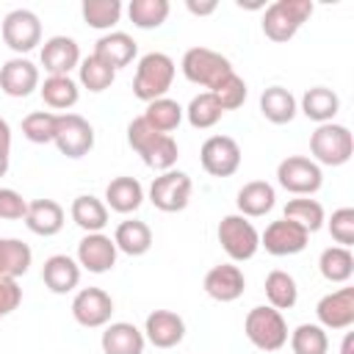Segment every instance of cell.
I'll return each mask as SVG.
<instances>
[{
	"instance_id": "cell-1",
	"label": "cell",
	"mask_w": 354,
	"mask_h": 354,
	"mask_svg": "<svg viewBox=\"0 0 354 354\" xmlns=\"http://www.w3.org/2000/svg\"><path fill=\"white\" fill-rule=\"evenodd\" d=\"M127 144L141 155L144 166L155 169V171H169L174 169L177 158H180V149H177V141L166 133H158L147 124L144 116H136L130 124H127Z\"/></svg>"
},
{
	"instance_id": "cell-2",
	"label": "cell",
	"mask_w": 354,
	"mask_h": 354,
	"mask_svg": "<svg viewBox=\"0 0 354 354\" xmlns=\"http://www.w3.org/2000/svg\"><path fill=\"white\" fill-rule=\"evenodd\" d=\"M174 75H177V66H174V61L166 53H158V50L155 53H147V55L138 58L136 77H133V94L141 102L160 100L171 88Z\"/></svg>"
},
{
	"instance_id": "cell-3",
	"label": "cell",
	"mask_w": 354,
	"mask_h": 354,
	"mask_svg": "<svg viewBox=\"0 0 354 354\" xmlns=\"http://www.w3.org/2000/svg\"><path fill=\"white\" fill-rule=\"evenodd\" d=\"M313 0H277L263 11V33L266 39L285 44L290 41L301 25L313 17Z\"/></svg>"
},
{
	"instance_id": "cell-4",
	"label": "cell",
	"mask_w": 354,
	"mask_h": 354,
	"mask_svg": "<svg viewBox=\"0 0 354 354\" xmlns=\"http://www.w3.org/2000/svg\"><path fill=\"white\" fill-rule=\"evenodd\" d=\"M243 332L249 337V343L260 351H279L288 343V324L285 315L268 304L252 307L243 318Z\"/></svg>"
},
{
	"instance_id": "cell-5",
	"label": "cell",
	"mask_w": 354,
	"mask_h": 354,
	"mask_svg": "<svg viewBox=\"0 0 354 354\" xmlns=\"http://www.w3.org/2000/svg\"><path fill=\"white\" fill-rule=\"evenodd\" d=\"M310 152L318 166H343L354 155V136L346 124H318L310 136Z\"/></svg>"
},
{
	"instance_id": "cell-6",
	"label": "cell",
	"mask_w": 354,
	"mask_h": 354,
	"mask_svg": "<svg viewBox=\"0 0 354 354\" xmlns=\"http://www.w3.org/2000/svg\"><path fill=\"white\" fill-rule=\"evenodd\" d=\"M180 69H183L185 80H191V83H196V86H202L207 91H213L230 72H235L230 58L216 53V50H210V47H191V50H185V55L180 61Z\"/></svg>"
},
{
	"instance_id": "cell-7",
	"label": "cell",
	"mask_w": 354,
	"mask_h": 354,
	"mask_svg": "<svg viewBox=\"0 0 354 354\" xmlns=\"http://www.w3.org/2000/svg\"><path fill=\"white\" fill-rule=\"evenodd\" d=\"M216 235H218V243H221V249L227 252V257H230L232 263H246V260H252V257L257 254V249H260V232H257L254 224H252L246 216H241V213L224 216V218L218 221Z\"/></svg>"
},
{
	"instance_id": "cell-8",
	"label": "cell",
	"mask_w": 354,
	"mask_h": 354,
	"mask_svg": "<svg viewBox=\"0 0 354 354\" xmlns=\"http://www.w3.org/2000/svg\"><path fill=\"white\" fill-rule=\"evenodd\" d=\"M277 183L296 196H313L324 185V171L313 158L304 155H288L277 166Z\"/></svg>"
},
{
	"instance_id": "cell-9",
	"label": "cell",
	"mask_w": 354,
	"mask_h": 354,
	"mask_svg": "<svg viewBox=\"0 0 354 354\" xmlns=\"http://www.w3.org/2000/svg\"><path fill=\"white\" fill-rule=\"evenodd\" d=\"M53 144L58 147L61 155L77 160V158H83L94 149V127L80 113H58Z\"/></svg>"
},
{
	"instance_id": "cell-10",
	"label": "cell",
	"mask_w": 354,
	"mask_h": 354,
	"mask_svg": "<svg viewBox=\"0 0 354 354\" xmlns=\"http://www.w3.org/2000/svg\"><path fill=\"white\" fill-rule=\"evenodd\" d=\"M191 191H194V183L185 171H160V177L152 180L149 185V202L163 210V213H180L188 207L191 202Z\"/></svg>"
},
{
	"instance_id": "cell-11",
	"label": "cell",
	"mask_w": 354,
	"mask_h": 354,
	"mask_svg": "<svg viewBox=\"0 0 354 354\" xmlns=\"http://www.w3.org/2000/svg\"><path fill=\"white\" fill-rule=\"evenodd\" d=\"M0 33L6 47H11L17 55H25L36 44H41V19L30 8H14L6 14Z\"/></svg>"
},
{
	"instance_id": "cell-12",
	"label": "cell",
	"mask_w": 354,
	"mask_h": 354,
	"mask_svg": "<svg viewBox=\"0 0 354 354\" xmlns=\"http://www.w3.org/2000/svg\"><path fill=\"white\" fill-rule=\"evenodd\" d=\"M199 160L210 177H232L241 169V147L230 136H210L199 149Z\"/></svg>"
},
{
	"instance_id": "cell-13",
	"label": "cell",
	"mask_w": 354,
	"mask_h": 354,
	"mask_svg": "<svg viewBox=\"0 0 354 354\" xmlns=\"http://www.w3.org/2000/svg\"><path fill=\"white\" fill-rule=\"evenodd\" d=\"M113 315V299L102 288H83L72 299V318L86 329L108 326Z\"/></svg>"
},
{
	"instance_id": "cell-14",
	"label": "cell",
	"mask_w": 354,
	"mask_h": 354,
	"mask_svg": "<svg viewBox=\"0 0 354 354\" xmlns=\"http://www.w3.org/2000/svg\"><path fill=\"white\" fill-rule=\"evenodd\" d=\"M307 241H310V232L301 230L299 224L288 221V218H279V221H271L266 227V232L260 235V246L274 254V257H290V254H299L307 249Z\"/></svg>"
},
{
	"instance_id": "cell-15",
	"label": "cell",
	"mask_w": 354,
	"mask_h": 354,
	"mask_svg": "<svg viewBox=\"0 0 354 354\" xmlns=\"http://www.w3.org/2000/svg\"><path fill=\"white\" fill-rule=\"evenodd\" d=\"M116 243L105 232H86L83 241L77 243V266L86 268L88 274H105L116 266Z\"/></svg>"
},
{
	"instance_id": "cell-16",
	"label": "cell",
	"mask_w": 354,
	"mask_h": 354,
	"mask_svg": "<svg viewBox=\"0 0 354 354\" xmlns=\"http://www.w3.org/2000/svg\"><path fill=\"white\" fill-rule=\"evenodd\" d=\"M205 293L213 299V301H221V304H227V301H235V299H241L243 296V290H246V277H243V271H241V266H235V263H218V266H213L207 274H205Z\"/></svg>"
},
{
	"instance_id": "cell-17",
	"label": "cell",
	"mask_w": 354,
	"mask_h": 354,
	"mask_svg": "<svg viewBox=\"0 0 354 354\" xmlns=\"http://www.w3.org/2000/svg\"><path fill=\"white\" fill-rule=\"evenodd\" d=\"M318 326L324 329H348L354 324V288H337L315 304Z\"/></svg>"
},
{
	"instance_id": "cell-18",
	"label": "cell",
	"mask_w": 354,
	"mask_h": 354,
	"mask_svg": "<svg viewBox=\"0 0 354 354\" xmlns=\"http://www.w3.org/2000/svg\"><path fill=\"white\" fill-rule=\"evenodd\" d=\"M144 337L155 348H174L185 337V321L174 310H152L144 321Z\"/></svg>"
},
{
	"instance_id": "cell-19",
	"label": "cell",
	"mask_w": 354,
	"mask_h": 354,
	"mask_svg": "<svg viewBox=\"0 0 354 354\" xmlns=\"http://www.w3.org/2000/svg\"><path fill=\"white\" fill-rule=\"evenodd\" d=\"M0 88H3V94L17 97V100L33 94L39 88V66L22 55L8 58L0 66Z\"/></svg>"
},
{
	"instance_id": "cell-20",
	"label": "cell",
	"mask_w": 354,
	"mask_h": 354,
	"mask_svg": "<svg viewBox=\"0 0 354 354\" xmlns=\"http://www.w3.org/2000/svg\"><path fill=\"white\" fill-rule=\"evenodd\" d=\"M41 66L47 75H69L80 66V47L72 36H50L41 47Z\"/></svg>"
},
{
	"instance_id": "cell-21",
	"label": "cell",
	"mask_w": 354,
	"mask_h": 354,
	"mask_svg": "<svg viewBox=\"0 0 354 354\" xmlns=\"http://www.w3.org/2000/svg\"><path fill=\"white\" fill-rule=\"evenodd\" d=\"M136 53H138L136 39H133V36H127V33H122V30L102 33V36L97 39V44H94V55H97L100 61H105L113 72H119V69L130 66V64H133V58H136Z\"/></svg>"
},
{
	"instance_id": "cell-22",
	"label": "cell",
	"mask_w": 354,
	"mask_h": 354,
	"mask_svg": "<svg viewBox=\"0 0 354 354\" xmlns=\"http://www.w3.org/2000/svg\"><path fill=\"white\" fill-rule=\"evenodd\" d=\"M64 218H66V213L55 199H33V202H28V213L22 221L33 235L53 238L64 230Z\"/></svg>"
},
{
	"instance_id": "cell-23",
	"label": "cell",
	"mask_w": 354,
	"mask_h": 354,
	"mask_svg": "<svg viewBox=\"0 0 354 354\" xmlns=\"http://www.w3.org/2000/svg\"><path fill=\"white\" fill-rule=\"evenodd\" d=\"M102 354H144L147 337L144 332L130 321H113L105 326L100 337Z\"/></svg>"
},
{
	"instance_id": "cell-24",
	"label": "cell",
	"mask_w": 354,
	"mask_h": 354,
	"mask_svg": "<svg viewBox=\"0 0 354 354\" xmlns=\"http://www.w3.org/2000/svg\"><path fill=\"white\" fill-rule=\"evenodd\" d=\"M41 279H44V285H47L53 293H58V296L72 293V290L80 285V266H77V260L69 257V254H53V257H47L44 266H41Z\"/></svg>"
},
{
	"instance_id": "cell-25",
	"label": "cell",
	"mask_w": 354,
	"mask_h": 354,
	"mask_svg": "<svg viewBox=\"0 0 354 354\" xmlns=\"http://www.w3.org/2000/svg\"><path fill=\"white\" fill-rule=\"evenodd\" d=\"M235 205H238V213L246 216V218H260L266 216L274 205H277V191L271 183L266 180H252L246 183L238 196H235Z\"/></svg>"
},
{
	"instance_id": "cell-26",
	"label": "cell",
	"mask_w": 354,
	"mask_h": 354,
	"mask_svg": "<svg viewBox=\"0 0 354 354\" xmlns=\"http://www.w3.org/2000/svg\"><path fill=\"white\" fill-rule=\"evenodd\" d=\"M144 202V188L136 177H113L105 188V207L113 213H136Z\"/></svg>"
},
{
	"instance_id": "cell-27",
	"label": "cell",
	"mask_w": 354,
	"mask_h": 354,
	"mask_svg": "<svg viewBox=\"0 0 354 354\" xmlns=\"http://www.w3.org/2000/svg\"><path fill=\"white\" fill-rule=\"evenodd\" d=\"M260 113L271 122V124H288L296 119L299 113V102L296 97L285 88V86H268L260 94Z\"/></svg>"
},
{
	"instance_id": "cell-28",
	"label": "cell",
	"mask_w": 354,
	"mask_h": 354,
	"mask_svg": "<svg viewBox=\"0 0 354 354\" xmlns=\"http://www.w3.org/2000/svg\"><path fill=\"white\" fill-rule=\"evenodd\" d=\"M299 111H301L307 119H313V122H318V124H326V122H332V119L337 116V111H340V97H337L332 88H326V86H313V88H307V91L301 94Z\"/></svg>"
},
{
	"instance_id": "cell-29",
	"label": "cell",
	"mask_w": 354,
	"mask_h": 354,
	"mask_svg": "<svg viewBox=\"0 0 354 354\" xmlns=\"http://www.w3.org/2000/svg\"><path fill=\"white\" fill-rule=\"evenodd\" d=\"M113 243H116L119 252H124L130 257H141L152 249V230H149L147 221L124 218L113 232Z\"/></svg>"
},
{
	"instance_id": "cell-30",
	"label": "cell",
	"mask_w": 354,
	"mask_h": 354,
	"mask_svg": "<svg viewBox=\"0 0 354 354\" xmlns=\"http://www.w3.org/2000/svg\"><path fill=\"white\" fill-rule=\"evenodd\" d=\"M72 221L83 230V232H102L108 224V207L102 199L91 196V194H80L75 196L72 207H69Z\"/></svg>"
},
{
	"instance_id": "cell-31",
	"label": "cell",
	"mask_w": 354,
	"mask_h": 354,
	"mask_svg": "<svg viewBox=\"0 0 354 354\" xmlns=\"http://www.w3.org/2000/svg\"><path fill=\"white\" fill-rule=\"evenodd\" d=\"M39 91H41L44 105H50L53 111H66L69 113V108L80 100V88L69 75H47L44 83L39 86Z\"/></svg>"
},
{
	"instance_id": "cell-32",
	"label": "cell",
	"mask_w": 354,
	"mask_h": 354,
	"mask_svg": "<svg viewBox=\"0 0 354 354\" xmlns=\"http://www.w3.org/2000/svg\"><path fill=\"white\" fill-rule=\"evenodd\" d=\"M318 271L326 282L346 285L354 274V254L346 246H326L318 257Z\"/></svg>"
},
{
	"instance_id": "cell-33",
	"label": "cell",
	"mask_w": 354,
	"mask_h": 354,
	"mask_svg": "<svg viewBox=\"0 0 354 354\" xmlns=\"http://www.w3.org/2000/svg\"><path fill=\"white\" fill-rule=\"evenodd\" d=\"M33 263V252L25 241L19 238H0V277L8 279H19L22 274H28Z\"/></svg>"
},
{
	"instance_id": "cell-34",
	"label": "cell",
	"mask_w": 354,
	"mask_h": 354,
	"mask_svg": "<svg viewBox=\"0 0 354 354\" xmlns=\"http://www.w3.org/2000/svg\"><path fill=\"white\" fill-rule=\"evenodd\" d=\"M141 116L147 119V124H149L152 130L171 136V130L180 127L185 111H183V105H180L177 100H171V97H160V100L147 102V111H144Z\"/></svg>"
},
{
	"instance_id": "cell-35",
	"label": "cell",
	"mask_w": 354,
	"mask_h": 354,
	"mask_svg": "<svg viewBox=\"0 0 354 354\" xmlns=\"http://www.w3.org/2000/svg\"><path fill=\"white\" fill-rule=\"evenodd\" d=\"M266 299H268V307L274 310H290L296 301H299V288H296V279L282 271V268H274L268 277H266Z\"/></svg>"
},
{
	"instance_id": "cell-36",
	"label": "cell",
	"mask_w": 354,
	"mask_h": 354,
	"mask_svg": "<svg viewBox=\"0 0 354 354\" xmlns=\"http://www.w3.org/2000/svg\"><path fill=\"white\" fill-rule=\"evenodd\" d=\"M282 218L299 224V227L307 230V232H318V230L324 227V221H326L321 202H318V199H310V196H296V199H290V202L285 205Z\"/></svg>"
},
{
	"instance_id": "cell-37",
	"label": "cell",
	"mask_w": 354,
	"mask_h": 354,
	"mask_svg": "<svg viewBox=\"0 0 354 354\" xmlns=\"http://www.w3.org/2000/svg\"><path fill=\"white\" fill-rule=\"evenodd\" d=\"M169 0H130L127 6V17L136 28L141 30H155L169 19Z\"/></svg>"
},
{
	"instance_id": "cell-38",
	"label": "cell",
	"mask_w": 354,
	"mask_h": 354,
	"mask_svg": "<svg viewBox=\"0 0 354 354\" xmlns=\"http://www.w3.org/2000/svg\"><path fill=\"white\" fill-rule=\"evenodd\" d=\"M183 111H185L188 124H191V127H196V130H210V127H216V124H218V119L224 116V111H221L218 100H216L210 91L196 94V97L188 102V108H183Z\"/></svg>"
},
{
	"instance_id": "cell-39",
	"label": "cell",
	"mask_w": 354,
	"mask_h": 354,
	"mask_svg": "<svg viewBox=\"0 0 354 354\" xmlns=\"http://www.w3.org/2000/svg\"><path fill=\"white\" fill-rule=\"evenodd\" d=\"M80 14L88 28L111 33V28L122 19V3L119 0H83Z\"/></svg>"
},
{
	"instance_id": "cell-40",
	"label": "cell",
	"mask_w": 354,
	"mask_h": 354,
	"mask_svg": "<svg viewBox=\"0 0 354 354\" xmlns=\"http://www.w3.org/2000/svg\"><path fill=\"white\" fill-rule=\"evenodd\" d=\"M288 337H290L293 354H326L329 351V335L318 324H299Z\"/></svg>"
},
{
	"instance_id": "cell-41",
	"label": "cell",
	"mask_w": 354,
	"mask_h": 354,
	"mask_svg": "<svg viewBox=\"0 0 354 354\" xmlns=\"http://www.w3.org/2000/svg\"><path fill=\"white\" fill-rule=\"evenodd\" d=\"M77 77H80V86H83V88H88L91 94H100V91L111 88V83L116 80V72H113L105 61H100V58L91 53L88 58H80Z\"/></svg>"
},
{
	"instance_id": "cell-42",
	"label": "cell",
	"mask_w": 354,
	"mask_h": 354,
	"mask_svg": "<svg viewBox=\"0 0 354 354\" xmlns=\"http://www.w3.org/2000/svg\"><path fill=\"white\" fill-rule=\"evenodd\" d=\"M55 124H58V113L53 111H33L22 119V136L30 144H50L55 138Z\"/></svg>"
},
{
	"instance_id": "cell-43",
	"label": "cell",
	"mask_w": 354,
	"mask_h": 354,
	"mask_svg": "<svg viewBox=\"0 0 354 354\" xmlns=\"http://www.w3.org/2000/svg\"><path fill=\"white\" fill-rule=\"evenodd\" d=\"M210 94L218 100L221 111H235V108H241V105L246 102L249 88H246V80H243L238 72H230V75H227Z\"/></svg>"
},
{
	"instance_id": "cell-44",
	"label": "cell",
	"mask_w": 354,
	"mask_h": 354,
	"mask_svg": "<svg viewBox=\"0 0 354 354\" xmlns=\"http://www.w3.org/2000/svg\"><path fill=\"white\" fill-rule=\"evenodd\" d=\"M326 227H329V235L335 238L337 246L351 249V243H354V207H337L332 213V218L326 221Z\"/></svg>"
},
{
	"instance_id": "cell-45",
	"label": "cell",
	"mask_w": 354,
	"mask_h": 354,
	"mask_svg": "<svg viewBox=\"0 0 354 354\" xmlns=\"http://www.w3.org/2000/svg\"><path fill=\"white\" fill-rule=\"evenodd\" d=\"M28 213V199L14 188H0V218L3 221H19Z\"/></svg>"
},
{
	"instance_id": "cell-46",
	"label": "cell",
	"mask_w": 354,
	"mask_h": 354,
	"mask_svg": "<svg viewBox=\"0 0 354 354\" xmlns=\"http://www.w3.org/2000/svg\"><path fill=\"white\" fill-rule=\"evenodd\" d=\"M22 304V288L17 279L0 277V318L11 315L17 307Z\"/></svg>"
},
{
	"instance_id": "cell-47",
	"label": "cell",
	"mask_w": 354,
	"mask_h": 354,
	"mask_svg": "<svg viewBox=\"0 0 354 354\" xmlns=\"http://www.w3.org/2000/svg\"><path fill=\"white\" fill-rule=\"evenodd\" d=\"M185 8L194 17H207V14H213L218 8V3L216 0H185Z\"/></svg>"
},
{
	"instance_id": "cell-48",
	"label": "cell",
	"mask_w": 354,
	"mask_h": 354,
	"mask_svg": "<svg viewBox=\"0 0 354 354\" xmlns=\"http://www.w3.org/2000/svg\"><path fill=\"white\" fill-rule=\"evenodd\" d=\"M0 155H11V124L0 116Z\"/></svg>"
},
{
	"instance_id": "cell-49",
	"label": "cell",
	"mask_w": 354,
	"mask_h": 354,
	"mask_svg": "<svg viewBox=\"0 0 354 354\" xmlns=\"http://www.w3.org/2000/svg\"><path fill=\"white\" fill-rule=\"evenodd\" d=\"M340 354H354V335L348 332L346 337H343V346H340Z\"/></svg>"
},
{
	"instance_id": "cell-50",
	"label": "cell",
	"mask_w": 354,
	"mask_h": 354,
	"mask_svg": "<svg viewBox=\"0 0 354 354\" xmlns=\"http://www.w3.org/2000/svg\"><path fill=\"white\" fill-rule=\"evenodd\" d=\"M8 158H11V155H0V177L8 171Z\"/></svg>"
}]
</instances>
